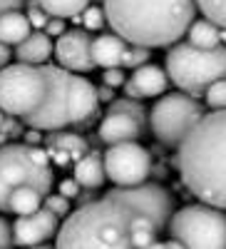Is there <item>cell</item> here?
I'll list each match as a JSON object with an SVG mask.
<instances>
[{
    "label": "cell",
    "instance_id": "6da1fadb",
    "mask_svg": "<svg viewBox=\"0 0 226 249\" xmlns=\"http://www.w3.org/2000/svg\"><path fill=\"white\" fill-rule=\"evenodd\" d=\"M177 150V167L189 192L226 210V110L207 112Z\"/></svg>",
    "mask_w": 226,
    "mask_h": 249
},
{
    "label": "cell",
    "instance_id": "7a4b0ae2",
    "mask_svg": "<svg viewBox=\"0 0 226 249\" xmlns=\"http://www.w3.org/2000/svg\"><path fill=\"white\" fill-rule=\"evenodd\" d=\"M112 33L129 45L172 48L187 35L196 18V0H105Z\"/></svg>",
    "mask_w": 226,
    "mask_h": 249
},
{
    "label": "cell",
    "instance_id": "3957f363",
    "mask_svg": "<svg viewBox=\"0 0 226 249\" xmlns=\"http://www.w3.org/2000/svg\"><path fill=\"white\" fill-rule=\"evenodd\" d=\"M139 212L129 204L99 197L65 217L60 224L55 247L57 249H137L134 222Z\"/></svg>",
    "mask_w": 226,
    "mask_h": 249
},
{
    "label": "cell",
    "instance_id": "277c9868",
    "mask_svg": "<svg viewBox=\"0 0 226 249\" xmlns=\"http://www.w3.org/2000/svg\"><path fill=\"white\" fill-rule=\"evenodd\" d=\"M164 70L181 92L199 97L216 80L226 77V45L194 48L189 40H179L169 48Z\"/></svg>",
    "mask_w": 226,
    "mask_h": 249
},
{
    "label": "cell",
    "instance_id": "5b68a950",
    "mask_svg": "<svg viewBox=\"0 0 226 249\" xmlns=\"http://www.w3.org/2000/svg\"><path fill=\"white\" fill-rule=\"evenodd\" d=\"M30 184L45 197L52 192V160L37 144H0V212H10L17 187Z\"/></svg>",
    "mask_w": 226,
    "mask_h": 249
},
{
    "label": "cell",
    "instance_id": "8992f818",
    "mask_svg": "<svg viewBox=\"0 0 226 249\" xmlns=\"http://www.w3.org/2000/svg\"><path fill=\"white\" fill-rule=\"evenodd\" d=\"M167 230L187 249H226V210L207 202L187 204L174 212Z\"/></svg>",
    "mask_w": 226,
    "mask_h": 249
},
{
    "label": "cell",
    "instance_id": "52a82bcc",
    "mask_svg": "<svg viewBox=\"0 0 226 249\" xmlns=\"http://www.w3.org/2000/svg\"><path fill=\"white\" fill-rule=\"evenodd\" d=\"M48 97L43 65L15 62L0 70V110L10 117H28Z\"/></svg>",
    "mask_w": 226,
    "mask_h": 249
},
{
    "label": "cell",
    "instance_id": "ba28073f",
    "mask_svg": "<svg viewBox=\"0 0 226 249\" xmlns=\"http://www.w3.org/2000/svg\"><path fill=\"white\" fill-rule=\"evenodd\" d=\"M207 115V107L189 95V92H169L154 102L149 110V127L154 137L167 144V147H179L194 124Z\"/></svg>",
    "mask_w": 226,
    "mask_h": 249
},
{
    "label": "cell",
    "instance_id": "9c48e42d",
    "mask_svg": "<svg viewBox=\"0 0 226 249\" xmlns=\"http://www.w3.org/2000/svg\"><path fill=\"white\" fill-rule=\"evenodd\" d=\"M45 77H48V97L35 112H30L25 120V124L30 130H50L57 132L72 124L70 117V92H72V75L70 70L60 68V65H43Z\"/></svg>",
    "mask_w": 226,
    "mask_h": 249
},
{
    "label": "cell",
    "instance_id": "30bf717a",
    "mask_svg": "<svg viewBox=\"0 0 226 249\" xmlns=\"http://www.w3.org/2000/svg\"><path fill=\"white\" fill-rule=\"evenodd\" d=\"M107 197L129 204L134 212L145 214L154 222L157 232H164L174 217V199L172 195L157 182H139L132 187H112Z\"/></svg>",
    "mask_w": 226,
    "mask_h": 249
},
{
    "label": "cell",
    "instance_id": "8fae6325",
    "mask_svg": "<svg viewBox=\"0 0 226 249\" xmlns=\"http://www.w3.org/2000/svg\"><path fill=\"white\" fill-rule=\"evenodd\" d=\"M105 170L107 179L114 182V187H132L147 182L152 172V157L137 140L110 144V150L105 152Z\"/></svg>",
    "mask_w": 226,
    "mask_h": 249
},
{
    "label": "cell",
    "instance_id": "7c38bea8",
    "mask_svg": "<svg viewBox=\"0 0 226 249\" xmlns=\"http://www.w3.org/2000/svg\"><path fill=\"white\" fill-rule=\"evenodd\" d=\"M92 40L90 30L85 28H72L65 35L57 37L55 43V57L57 65L70 72H90L95 70V57H92Z\"/></svg>",
    "mask_w": 226,
    "mask_h": 249
},
{
    "label": "cell",
    "instance_id": "4fadbf2b",
    "mask_svg": "<svg viewBox=\"0 0 226 249\" xmlns=\"http://www.w3.org/2000/svg\"><path fill=\"white\" fill-rule=\"evenodd\" d=\"M60 230V217L55 212H50L48 207H40L37 212L32 214H23L17 217L13 224V239L15 247H35V244H43L50 242L52 237H57Z\"/></svg>",
    "mask_w": 226,
    "mask_h": 249
},
{
    "label": "cell",
    "instance_id": "5bb4252c",
    "mask_svg": "<svg viewBox=\"0 0 226 249\" xmlns=\"http://www.w3.org/2000/svg\"><path fill=\"white\" fill-rule=\"evenodd\" d=\"M169 82H172V80H169L167 70H161V68L152 65V62H147V65L137 68L132 77H127V82H125V95H127V97H134V100L159 97V95L167 92Z\"/></svg>",
    "mask_w": 226,
    "mask_h": 249
},
{
    "label": "cell",
    "instance_id": "9a60e30c",
    "mask_svg": "<svg viewBox=\"0 0 226 249\" xmlns=\"http://www.w3.org/2000/svg\"><path fill=\"white\" fill-rule=\"evenodd\" d=\"M145 124L137 117L127 115V112H107L105 120L99 122L97 137L105 144H119V142H134L137 137H142Z\"/></svg>",
    "mask_w": 226,
    "mask_h": 249
},
{
    "label": "cell",
    "instance_id": "2e32d148",
    "mask_svg": "<svg viewBox=\"0 0 226 249\" xmlns=\"http://www.w3.org/2000/svg\"><path fill=\"white\" fill-rule=\"evenodd\" d=\"M99 92L87 77L72 75V92H70V117L72 124H87L97 110Z\"/></svg>",
    "mask_w": 226,
    "mask_h": 249
},
{
    "label": "cell",
    "instance_id": "e0dca14e",
    "mask_svg": "<svg viewBox=\"0 0 226 249\" xmlns=\"http://www.w3.org/2000/svg\"><path fill=\"white\" fill-rule=\"evenodd\" d=\"M48 155L52 160V164L57 167H67L72 162H80L90 150H87V142L77 137V135H70V132H52L48 140Z\"/></svg>",
    "mask_w": 226,
    "mask_h": 249
},
{
    "label": "cell",
    "instance_id": "ac0fdd59",
    "mask_svg": "<svg viewBox=\"0 0 226 249\" xmlns=\"http://www.w3.org/2000/svg\"><path fill=\"white\" fill-rule=\"evenodd\" d=\"M129 43L125 37H119L117 33H105L92 40V57H95V65L107 70V68H119L122 65V57H125Z\"/></svg>",
    "mask_w": 226,
    "mask_h": 249
},
{
    "label": "cell",
    "instance_id": "d6986e66",
    "mask_svg": "<svg viewBox=\"0 0 226 249\" xmlns=\"http://www.w3.org/2000/svg\"><path fill=\"white\" fill-rule=\"evenodd\" d=\"M52 40L45 30H35L30 33L23 43L15 45V60L17 62H28V65H48V60L52 57Z\"/></svg>",
    "mask_w": 226,
    "mask_h": 249
},
{
    "label": "cell",
    "instance_id": "ffe728a7",
    "mask_svg": "<svg viewBox=\"0 0 226 249\" xmlns=\"http://www.w3.org/2000/svg\"><path fill=\"white\" fill-rule=\"evenodd\" d=\"M82 190H99L107 182V170H105V155L87 152L80 162H75V175H72Z\"/></svg>",
    "mask_w": 226,
    "mask_h": 249
},
{
    "label": "cell",
    "instance_id": "44dd1931",
    "mask_svg": "<svg viewBox=\"0 0 226 249\" xmlns=\"http://www.w3.org/2000/svg\"><path fill=\"white\" fill-rule=\"evenodd\" d=\"M30 33H32V23H30L28 13L13 10V13H5L0 18V40H3L5 45H10V48L20 45Z\"/></svg>",
    "mask_w": 226,
    "mask_h": 249
},
{
    "label": "cell",
    "instance_id": "7402d4cb",
    "mask_svg": "<svg viewBox=\"0 0 226 249\" xmlns=\"http://www.w3.org/2000/svg\"><path fill=\"white\" fill-rule=\"evenodd\" d=\"M187 40L194 48H216V45H221V28L216 23H211L209 18H199L189 25Z\"/></svg>",
    "mask_w": 226,
    "mask_h": 249
},
{
    "label": "cell",
    "instance_id": "603a6c76",
    "mask_svg": "<svg viewBox=\"0 0 226 249\" xmlns=\"http://www.w3.org/2000/svg\"><path fill=\"white\" fill-rule=\"evenodd\" d=\"M43 202H45L43 192L35 190V187H30V184H23V187H17V190L13 192V197H10V212L17 214V217L32 214V212H37L40 207H43Z\"/></svg>",
    "mask_w": 226,
    "mask_h": 249
},
{
    "label": "cell",
    "instance_id": "cb8c5ba5",
    "mask_svg": "<svg viewBox=\"0 0 226 249\" xmlns=\"http://www.w3.org/2000/svg\"><path fill=\"white\" fill-rule=\"evenodd\" d=\"M55 18H77L90 8V0H37Z\"/></svg>",
    "mask_w": 226,
    "mask_h": 249
},
{
    "label": "cell",
    "instance_id": "d4e9b609",
    "mask_svg": "<svg viewBox=\"0 0 226 249\" xmlns=\"http://www.w3.org/2000/svg\"><path fill=\"white\" fill-rule=\"evenodd\" d=\"M199 13L216 23L221 30H226V0H196Z\"/></svg>",
    "mask_w": 226,
    "mask_h": 249
},
{
    "label": "cell",
    "instance_id": "484cf974",
    "mask_svg": "<svg viewBox=\"0 0 226 249\" xmlns=\"http://www.w3.org/2000/svg\"><path fill=\"white\" fill-rule=\"evenodd\" d=\"M110 112H127V115H132V117H137L142 124H145V115H147V110H145V105H142V100H134V97H119V100H114V102H110Z\"/></svg>",
    "mask_w": 226,
    "mask_h": 249
},
{
    "label": "cell",
    "instance_id": "4316f807",
    "mask_svg": "<svg viewBox=\"0 0 226 249\" xmlns=\"http://www.w3.org/2000/svg\"><path fill=\"white\" fill-rule=\"evenodd\" d=\"M204 102H207L209 110H226V77L216 80L214 85L207 88V92H204Z\"/></svg>",
    "mask_w": 226,
    "mask_h": 249
},
{
    "label": "cell",
    "instance_id": "83f0119b",
    "mask_svg": "<svg viewBox=\"0 0 226 249\" xmlns=\"http://www.w3.org/2000/svg\"><path fill=\"white\" fill-rule=\"evenodd\" d=\"M149 53H152L149 48L129 45V48H127V53H125V57H122V65L137 70V68H142V65H147V62H149Z\"/></svg>",
    "mask_w": 226,
    "mask_h": 249
},
{
    "label": "cell",
    "instance_id": "f1b7e54d",
    "mask_svg": "<svg viewBox=\"0 0 226 249\" xmlns=\"http://www.w3.org/2000/svg\"><path fill=\"white\" fill-rule=\"evenodd\" d=\"M82 25H85V30H102L107 23V15H105V8H97V5H90L85 13L80 15Z\"/></svg>",
    "mask_w": 226,
    "mask_h": 249
},
{
    "label": "cell",
    "instance_id": "f546056e",
    "mask_svg": "<svg viewBox=\"0 0 226 249\" xmlns=\"http://www.w3.org/2000/svg\"><path fill=\"white\" fill-rule=\"evenodd\" d=\"M28 18H30V23H32L35 30H45L48 20H50L52 15H50L43 5H40L37 0H28Z\"/></svg>",
    "mask_w": 226,
    "mask_h": 249
},
{
    "label": "cell",
    "instance_id": "4dcf8cb0",
    "mask_svg": "<svg viewBox=\"0 0 226 249\" xmlns=\"http://www.w3.org/2000/svg\"><path fill=\"white\" fill-rule=\"evenodd\" d=\"M45 207H48L50 212H55L57 217L70 214V199H67V197H63L60 192H57V195H52V192H50V195L45 197Z\"/></svg>",
    "mask_w": 226,
    "mask_h": 249
},
{
    "label": "cell",
    "instance_id": "1f68e13d",
    "mask_svg": "<svg viewBox=\"0 0 226 249\" xmlns=\"http://www.w3.org/2000/svg\"><path fill=\"white\" fill-rule=\"evenodd\" d=\"M127 82V75L122 68H107L105 72H102V85H110V88H125Z\"/></svg>",
    "mask_w": 226,
    "mask_h": 249
},
{
    "label": "cell",
    "instance_id": "d6a6232c",
    "mask_svg": "<svg viewBox=\"0 0 226 249\" xmlns=\"http://www.w3.org/2000/svg\"><path fill=\"white\" fill-rule=\"evenodd\" d=\"M15 247V239H13V224L0 217V249H13Z\"/></svg>",
    "mask_w": 226,
    "mask_h": 249
},
{
    "label": "cell",
    "instance_id": "836d02e7",
    "mask_svg": "<svg viewBox=\"0 0 226 249\" xmlns=\"http://www.w3.org/2000/svg\"><path fill=\"white\" fill-rule=\"evenodd\" d=\"M80 182L75 179V177H70V179H63L60 182V195L63 197H67V199H75V197H80Z\"/></svg>",
    "mask_w": 226,
    "mask_h": 249
},
{
    "label": "cell",
    "instance_id": "e575fe53",
    "mask_svg": "<svg viewBox=\"0 0 226 249\" xmlns=\"http://www.w3.org/2000/svg\"><path fill=\"white\" fill-rule=\"evenodd\" d=\"M45 33L50 35V37H60V35H65L67 30H65V23H63V18H50L48 20V25H45Z\"/></svg>",
    "mask_w": 226,
    "mask_h": 249
},
{
    "label": "cell",
    "instance_id": "d590c367",
    "mask_svg": "<svg viewBox=\"0 0 226 249\" xmlns=\"http://www.w3.org/2000/svg\"><path fill=\"white\" fill-rule=\"evenodd\" d=\"M28 8V0H0V18L5 13H13V10H23Z\"/></svg>",
    "mask_w": 226,
    "mask_h": 249
},
{
    "label": "cell",
    "instance_id": "8d00e7d4",
    "mask_svg": "<svg viewBox=\"0 0 226 249\" xmlns=\"http://www.w3.org/2000/svg\"><path fill=\"white\" fill-rule=\"evenodd\" d=\"M10 57H13V50H10V45H5L3 40H0V70H3L5 65H10Z\"/></svg>",
    "mask_w": 226,
    "mask_h": 249
},
{
    "label": "cell",
    "instance_id": "74e56055",
    "mask_svg": "<svg viewBox=\"0 0 226 249\" xmlns=\"http://www.w3.org/2000/svg\"><path fill=\"white\" fill-rule=\"evenodd\" d=\"M97 92H99V100H102V102H114V88H110V85H102Z\"/></svg>",
    "mask_w": 226,
    "mask_h": 249
},
{
    "label": "cell",
    "instance_id": "f35d334b",
    "mask_svg": "<svg viewBox=\"0 0 226 249\" xmlns=\"http://www.w3.org/2000/svg\"><path fill=\"white\" fill-rule=\"evenodd\" d=\"M25 142H28V144H40V130H30V132L25 135Z\"/></svg>",
    "mask_w": 226,
    "mask_h": 249
},
{
    "label": "cell",
    "instance_id": "ab89813d",
    "mask_svg": "<svg viewBox=\"0 0 226 249\" xmlns=\"http://www.w3.org/2000/svg\"><path fill=\"white\" fill-rule=\"evenodd\" d=\"M167 249H187V247H184L179 239H174V237H172V239L167 242Z\"/></svg>",
    "mask_w": 226,
    "mask_h": 249
},
{
    "label": "cell",
    "instance_id": "60d3db41",
    "mask_svg": "<svg viewBox=\"0 0 226 249\" xmlns=\"http://www.w3.org/2000/svg\"><path fill=\"white\" fill-rule=\"evenodd\" d=\"M142 249H167V242H152V244L142 247Z\"/></svg>",
    "mask_w": 226,
    "mask_h": 249
},
{
    "label": "cell",
    "instance_id": "b9f144b4",
    "mask_svg": "<svg viewBox=\"0 0 226 249\" xmlns=\"http://www.w3.org/2000/svg\"><path fill=\"white\" fill-rule=\"evenodd\" d=\"M28 249H57V247L50 244V242H43V244H35V247H28Z\"/></svg>",
    "mask_w": 226,
    "mask_h": 249
},
{
    "label": "cell",
    "instance_id": "7bdbcfd3",
    "mask_svg": "<svg viewBox=\"0 0 226 249\" xmlns=\"http://www.w3.org/2000/svg\"><path fill=\"white\" fill-rule=\"evenodd\" d=\"M3 124H5V112L0 110V130H3Z\"/></svg>",
    "mask_w": 226,
    "mask_h": 249
}]
</instances>
